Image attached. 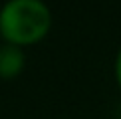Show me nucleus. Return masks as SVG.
I'll return each instance as SVG.
<instances>
[{
    "label": "nucleus",
    "mask_w": 121,
    "mask_h": 119,
    "mask_svg": "<svg viewBox=\"0 0 121 119\" xmlns=\"http://www.w3.org/2000/svg\"><path fill=\"white\" fill-rule=\"evenodd\" d=\"M52 30V10L42 0H8L0 8V40L18 48L42 42Z\"/></svg>",
    "instance_id": "1"
},
{
    "label": "nucleus",
    "mask_w": 121,
    "mask_h": 119,
    "mask_svg": "<svg viewBox=\"0 0 121 119\" xmlns=\"http://www.w3.org/2000/svg\"><path fill=\"white\" fill-rule=\"evenodd\" d=\"M113 72H115V79H117V85L121 89V46L115 54V66H113Z\"/></svg>",
    "instance_id": "3"
},
{
    "label": "nucleus",
    "mask_w": 121,
    "mask_h": 119,
    "mask_svg": "<svg viewBox=\"0 0 121 119\" xmlns=\"http://www.w3.org/2000/svg\"><path fill=\"white\" fill-rule=\"evenodd\" d=\"M26 68V54L12 44H0V79L12 81Z\"/></svg>",
    "instance_id": "2"
}]
</instances>
